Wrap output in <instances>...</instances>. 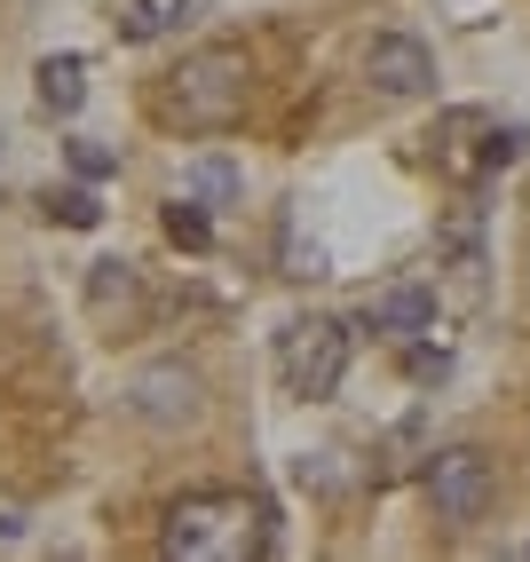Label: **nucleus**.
<instances>
[{"instance_id": "f257e3e1", "label": "nucleus", "mask_w": 530, "mask_h": 562, "mask_svg": "<svg viewBox=\"0 0 530 562\" xmlns=\"http://www.w3.org/2000/svg\"><path fill=\"white\" fill-rule=\"evenodd\" d=\"M246 95H253L246 48H191V56L167 71V88H159V120L214 135V127H230L238 111H246Z\"/></svg>"}, {"instance_id": "f03ea898", "label": "nucleus", "mask_w": 530, "mask_h": 562, "mask_svg": "<svg viewBox=\"0 0 530 562\" xmlns=\"http://www.w3.org/2000/svg\"><path fill=\"white\" fill-rule=\"evenodd\" d=\"M246 499L230 492H191L167 507V554L174 562H238L246 554Z\"/></svg>"}, {"instance_id": "7ed1b4c3", "label": "nucleus", "mask_w": 530, "mask_h": 562, "mask_svg": "<svg viewBox=\"0 0 530 562\" xmlns=\"http://www.w3.org/2000/svg\"><path fill=\"white\" fill-rule=\"evenodd\" d=\"M127 412H135L143 428H159V436L199 428V420H206V381H199V364H182V357L143 364L135 381H127Z\"/></svg>"}, {"instance_id": "20e7f679", "label": "nucleus", "mask_w": 530, "mask_h": 562, "mask_svg": "<svg viewBox=\"0 0 530 562\" xmlns=\"http://www.w3.org/2000/svg\"><path fill=\"white\" fill-rule=\"evenodd\" d=\"M490 499H499V475H490V460L475 452V443H451V452L428 460V507L443 522H483Z\"/></svg>"}, {"instance_id": "39448f33", "label": "nucleus", "mask_w": 530, "mask_h": 562, "mask_svg": "<svg viewBox=\"0 0 530 562\" xmlns=\"http://www.w3.org/2000/svg\"><path fill=\"white\" fill-rule=\"evenodd\" d=\"M340 372H349V325H340V317H301L285 333V381H293V396H332Z\"/></svg>"}, {"instance_id": "423d86ee", "label": "nucleus", "mask_w": 530, "mask_h": 562, "mask_svg": "<svg viewBox=\"0 0 530 562\" xmlns=\"http://www.w3.org/2000/svg\"><path fill=\"white\" fill-rule=\"evenodd\" d=\"M364 80L381 88V95H396V103L404 95H428L436 88V56L411 41V32H381V41L364 48Z\"/></svg>"}, {"instance_id": "0eeeda50", "label": "nucleus", "mask_w": 530, "mask_h": 562, "mask_svg": "<svg viewBox=\"0 0 530 562\" xmlns=\"http://www.w3.org/2000/svg\"><path fill=\"white\" fill-rule=\"evenodd\" d=\"M364 333H396V341H411V333H436V293L428 285H388L364 302Z\"/></svg>"}, {"instance_id": "6e6552de", "label": "nucleus", "mask_w": 530, "mask_h": 562, "mask_svg": "<svg viewBox=\"0 0 530 562\" xmlns=\"http://www.w3.org/2000/svg\"><path fill=\"white\" fill-rule=\"evenodd\" d=\"M135 302H143L135 261H95V270H88V310H95V317H127Z\"/></svg>"}, {"instance_id": "1a4fd4ad", "label": "nucleus", "mask_w": 530, "mask_h": 562, "mask_svg": "<svg viewBox=\"0 0 530 562\" xmlns=\"http://www.w3.org/2000/svg\"><path fill=\"white\" fill-rule=\"evenodd\" d=\"M80 95H88V64H80V56H48V64H41V103L71 120Z\"/></svg>"}, {"instance_id": "9d476101", "label": "nucleus", "mask_w": 530, "mask_h": 562, "mask_svg": "<svg viewBox=\"0 0 530 562\" xmlns=\"http://www.w3.org/2000/svg\"><path fill=\"white\" fill-rule=\"evenodd\" d=\"M182 191H191L199 206H230L238 199V167L230 159H191L182 167Z\"/></svg>"}, {"instance_id": "9b49d317", "label": "nucleus", "mask_w": 530, "mask_h": 562, "mask_svg": "<svg viewBox=\"0 0 530 562\" xmlns=\"http://www.w3.org/2000/svg\"><path fill=\"white\" fill-rule=\"evenodd\" d=\"M167 238H174L182 254H206V246H214V214H206L191 191H174V206H167Z\"/></svg>"}, {"instance_id": "f8f14e48", "label": "nucleus", "mask_w": 530, "mask_h": 562, "mask_svg": "<svg viewBox=\"0 0 530 562\" xmlns=\"http://www.w3.org/2000/svg\"><path fill=\"white\" fill-rule=\"evenodd\" d=\"M41 214H48V222H64V231H95V222H103L95 191H48V199H41Z\"/></svg>"}, {"instance_id": "ddd939ff", "label": "nucleus", "mask_w": 530, "mask_h": 562, "mask_svg": "<svg viewBox=\"0 0 530 562\" xmlns=\"http://www.w3.org/2000/svg\"><path fill=\"white\" fill-rule=\"evenodd\" d=\"M71 167H80V182H103V175H120V151H103V143H71Z\"/></svg>"}, {"instance_id": "4468645a", "label": "nucleus", "mask_w": 530, "mask_h": 562, "mask_svg": "<svg viewBox=\"0 0 530 562\" xmlns=\"http://www.w3.org/2000/svg\"><path fill=\"white\" fill-rule=\"evenodd\" d=\"M404 364H411V381H443V372H451V357H443L436 341H420V333H411V357H404Z\"/></svg>"}, {"instance_id": "2eb2a0df", "label": "nucleus", "mask_w": 530, "mask_h": 562, "mask_svg": "<svg viewBox=\"0 0 530 562\" xmlns=\"http://www.w3.org/2000/svg\"><path fill=\"white\" fill-rule=\"evenodd\" d=\"M159 24H167V9H150V0H135V9L120 16V41H150Z\"/></svg>"}, {"instance_id": "dca6fc26", "label": "nucleus", "mask_w": 530, "mask_h": 562, "mask_svg": "<svg viewBox=\"0 0 530 562\" xmlns=\"http://www.w3.org/2000/svg\"><path fill=\"white\" fill-rule=\"evenodd\" d=\"M522 159V135L515 127H490V143H483V167H515Z\"/></svg>"}, {"instance_id": "f3484780", "label": "nucleus", "mask_w": 530, "mask_h": 562, "mask_svg": "<svg viewBox=\"0 0 530 562\" xmlns=\"http://www.w3.org/2000/svg\"><path fill=\"white\" fill-rule=\"evenodd\" d=\"M285 278H325V254L293 238V246H285Z\"/></svg>"}]
</instances>
